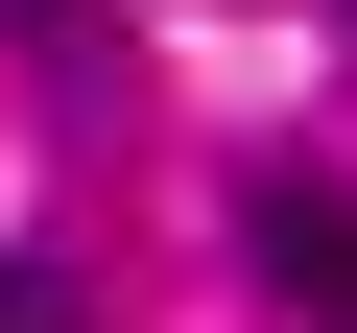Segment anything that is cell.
<instances>
[{"label": "cell", "instance_id": "cell-2", "mask_svg": "<svg viewBox=\"0 0 357 333\" xmlns=\"http://www.w3.org/2000/svg\"><path fill=\"white\" fill-rule=\"evenodd\" d=\"M0 333H96V286L72 262H0Z\"/></svg>", "mask_w": 357, "mask_h": 333}, {"label": "cell", "instance_id": "cell-1", "mask_svg": "<svg viewBox=\"0 0 357 333\" xmlns=\"http://www.w3.org/2000/svg\"><path fill=\"white\" fill-rule=\"evenodd\" d=\"M238 238H262V286H286L310 333H357V191H310V166H286V191H262Z\"/></svg>", "mask_w": 357, "mask_h": 333}, {"label": "cell", "instance_id": "cell-3", "mask_svg": "<svg viewBox=\"0 0 357 333\" xmlns=\"http://www.w3.org/2000/svg\"><path fill=\"white\" fill-rule=\"evenodd\" d=\"M0 24H72V0H0Z\"/></svg>", "mask_w": 357, "mask_h": 333}]
</instances>
